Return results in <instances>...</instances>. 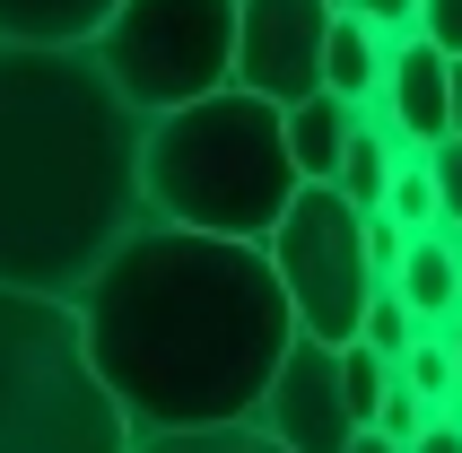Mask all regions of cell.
I'll return each mask as SVG.
<instances>
[{"label":"cell","mask_w":462,"mask_h":453,"mask_svg":"<svg viewBox=\"0 0 462 453\" xmlns=\"http://www.w3.org/2000/svg\"><path fill=\"white\" fill-rule=\"evenodd\" d=\"M358 123H366V105H349V97H306V105H288V149H297V175L306 183H332L340 175V157H349V140H358Z\"/></svg>","instance_id":"cell-12"},{"label":"cell","mask_w":462,"mask_h":453,"mask_svg":"<svg viewBox=\"0 0 462 453\" xmlns=\"http://www.w3.org/2000/svg\"><path fill=\"white\" fill-rule=\"evenodd\" d=\"M236 35L245 0H123L97 35V61L140 114H175L236 88Z\"/></svg>","instance_id":"cell-5"},{"label":"cell","mask_w":462,"mask_h":453,"mask_svg":"<svg viewBox=\"0 0 462 453\" xmlns=\"http://www.w3.org/2000/svg\"><path fill=\"white\" fill-rule=\"evenodd\" d=\"M149 218V114L97 44L0 35V288L88 297Z\"/></svg>","instance_id":"cell-2"},{"label":"cell","mask_w":462,"mask_h":453,"mask_svg":"<svg viewBox=\"0 0 462 453\" xmlns=\"http://www.w3.org/2000/svg\"><path fill=\"white\" fill-rule=\"evenodd\" d=\"M123 393L88 349L79 297L0 288V453H131Z\"/></svg>","instance_id":"cell-4"},{"label":"cell","mask_w":462,"mask_h":453,"mask_svg":"<svg viewBox=\"0 0 462 453\" xmlns=\"http://www.w3.org/2000/svg\"><path fill=\"white\" fill-rule=\"evenodd\" d=\"M445 340H454V357H462V314H454V331H445Z\"/></svg>","instance_id":"cell-26"},{"label":"cell","mask_w":462,"mask_h":453,"mask_svg":"<svg viewBox=\"0 0 462 453\" xmlns=\"http://www.w3.org/2000/svg\"><path fill=\"white\" fill-rule=\"evenodd\" d=\"M271 262H280L288 305H297V323L314 340L349 349L366 331V305L384 288V271H375V209H358L340 183H306L288 201L280 236H271Z\"/></svg>","instance_id":"cell-6"},{"label":"cell","mask_w":462,"mask_h":453,"mask_svg":"<svg viewBox=\"0 0 462 453\" xmlns=\"http://www.w3.org/2000/svg\"><path fill=\"white\" fill-rule=\"evenodd\" d=\"M340 0H245V35H236V88L271 105L323 97V52H332Z\"/></svg>","instance_id":"cell-7"},{"label":"cell","mask_w":462,"mask_h":453,"mask_svg":"<svg viewBox=\"0 0 462 453\" xmlns=\"http://www.w3.org/2000/svg\"><path fill=\"white\" fill-rule=\"evenodd\" d=\"M428 166H437V192H445V226H462V131L428 149Z\"/></svg>","instance_id":"cell-20"},{"label":"cell","mask_w":462,"mask_h":453,"mask_svg":"<svg viewBox=\"0 0 462 453\" xmlns=\"http://www.w3.org/2000/svg\"><path fill=\"white\" fill-rule=\"evenodd\" d=\"M297 192L306 175L288 149V105L254 97V88H218L201 105L149 114V209L166 226L271 245Z\"/></svg>","instance_id":"cell-3"},{"label":"cell","mask_w":462,"mask_h":453,"mask_svg":"<svg viewBox=\"0 0 462 453\" xmlns=\"http://www.w3.org/2000/svg\"><path fill=\"white\" fill-rule=\"evenodd\" d=\"M131 453H288L271 428L236 419V428H175V436H140Z\"/></svg>","instance_id":"cell-15"},{"label":"cell","mask_w":462,"mask_h":453,"mask_svg":"<svg viewBox=\"0 0 462 453\" xmlns=\"http://www.w3.org/2000/svg\"><path fill=\"white\" fill-rule=\"evenodd\" d=\"M349 453H411V445H393L384 428H366V436H358V445H349Z\"/></svg>","instance_id":"cell-24"},{"label":"cell","mask_w":462,"mask_h":453,"mask_svg":"<svg viewBox=\"0 0 462 453\" xmlns=\"http://www.w3.org/2000/svg\"><path fill=\"white\" fill-rule=\"evenodd\" d=\"M79 314H88V349L140 436L254 419L306 331L271 245L201 236V226L166 218H149L88 279Z\"/></svg>","instance_id":"cell-1"},{"label":"cell","mask_w":462,"mask_h":453,"mask_svg":"<svg viewBox=\"0 0 462 453\" xmlns=\"http://www.w3.org/2000/svg\"><path fill=\"white\" fill-rule=\"evenodd\" d=\"M366 114H375L402 149L454 140V52L428 44V35H402V44H393V79H384V97L366 105Z\"/></svg>","instance_id":"cell-9"},{"label":"cell","mask_w":462,"mask_h":453,"mask_svg":"<svg viewBox=\"0 0 462 453\" xmlns=\"http://www.w3.org/2000/svg\"><path fill=\"white\" fill-rule=\"evenodd\" d=\"M254 428H271L288 453H349L366 436V419L349 410V366H340L332 340L297 331V349H288V366L271 375Z\"/></svg>","instance_id":"cell-8"},{"label":"cell","mask_w":462,"mask_h":453,"mask_svg":"<svg viewBox=\"0 0 462 453\" xmlns=\"http://www.w3.org/2000/svg\"><path fill=\"white\" fill-rule=\"evenodd\" d=\"M393 288L411 297L419 331H454V314H462V226H419Z\"/></svg>","instance_id":"cell-10"},{"label":"cell","mask_w":462,"mask_h":453,"mask_svg":"<svg viewBox=\"0 0 462 453\" xmlns=\"http://www.w3.org/2000/svg\"><path fill=\"white\" fill-rule=\"evenodd\" d=\"M340 9H349V0H340Z\"/></svg>","instance_id":"cell-27"},{"label":"cell","mask_w":462,"mask_h":453,"mask_svg":"<svg viewBox=\"0 0 462 453\" xmlns=\"http://www.w3.org/2000/svg\"><path fill=\"white\" fill-rule=\"evenodd\" d=\"M393 44H402V35H384V26L358 18V9H340L332 18V52H323V88L349 97V105H375L384 79H393Z\"/></svg>","instance_id":"cell-11"},{"label":"cell","mask_w":462,"mask_h":453,"mask_svg":"<svg viewBox=\"0 0 462 453\" xmlns=\"http://www.w3.org/2000/svg\"><path fill=\"white\" fill-rule=\"evenodd\" d=\"M411 453H462V410H437V419H428V436H419Z\"/></svg>","instance_id":"cell-23"},{"label":"cell","mask_w":462,"mask_h":453,"mask_svg":"<svg viewBox=\"0 0 462 453\" xmlns=\"http://www.w3.org/2000/svg\"><path fill=\"white\" fill-rule=\"evenodd\" d=\"M358 340H375V349L402 366V357L419 349V314H411V297H402V288H375V305H366V331H358Z\"/></svg>","instance_id":"cell-18"},{"label":"cell","mask_w":462,"mask_h":453,"mask_svg":"<svg viewBox=\"0 0 462 453\" xmlns=\"http://www.w3.org/2000/svg\"><path fill=\"white\" fill-rule=\"evenodd\" d=\"M358 18H375L384 35H419V0H349Z\"/></svg>","instance_id":"cell-22"},{"label":"cell","mask_w":462,"mask_h":453,"mask_svg":"<svg viewBox=\"0 0 462 453\" xmlns=\"http://www.w3.org/2000/svg\"><path fill=\"white\" fill-rule=\"evenodd\" d=\"M393 166H402V140H393L384 123H375V114H366L358 123V140H349V157H340V192H349V201L358 209H384V192H393Z\"/></svg>","instance_id":"cell-14"},{"label":"cell","mask_w":462,"mask_h":453,"mask_svg":"<svg viewBox=\"0 0 462 453\" xmlns=\"http://www.w3.org/2000/svg\"><path fill=\"white\" fill-rule=\"evenodd\" d=\"M384 209H393L402 226H445V192H437V166H428V149H402Z\"/></svg>","instance_id":"cell-16"},{"label":"cell","mask_w":462,"mask_h":453,"mask_svg":"<svg viewBox=\"0 0 462 453\" xmlns=\"http://www.w3.org/2000/svg\"><path fill=\"white\" fill-rule=\"evenodd\" d=\"M419 35L445 44V52L462 61V0H419Z\"/></svg>","instance_id":"cell-21"},{"label":"cell","mask_w":462,"mask_h":453,"mask_svg":"<svg viewBox=\"0 0 462 453\" xmlns=\"http://www.w3.org/2000/svg\"><path fill=\"white\" fill-rule=\"evenodd\" d=\"M428 419H437V402H428V393H411V384L393 375V393H384V419H375V428H384L393 445H419V436H428Z\"/></svg>","instance_id":"cell-19"},{"label":"cell","mask_w":462,"mask_h":453,"mask_svg":"<svg viewBox=\"0 0 462 453\" xmlns=\"http://www.w3.org/2000/svg\"><path fill=\"white\" fill-rule=\"evenodd\" d=\"M123 0H0V35L18 44H97Z\"/></svg>","instance_id":"cell-13"},{"label":"cell","mask_w":462,"mask_h":453,"mask_svg":"<svg viewBox=\"0 0 462 453\" xmlns=\"http://www.w3.org/2000/svg\"><path fill=\"white\" fill-rule=\"evenodd\" d=\"M402 384L428 393L437 410H462V357H454V340H445V331H419V349L402 357Z\"/></svg>","instance_id":"cell-17"},{"label":"cell","mask_w":462,"mask_h":453,"mask_svg":"<svg viewBox=\"0 0 462 453\" xmlns=\"http://www.w3.org/2000/svg\"><path fill=\"white\" fill-rule=\"evenodd\" d=\"M454 131H462V61H454Z\"/></svg>","instance_id":"cell-25"}]
</instances>
